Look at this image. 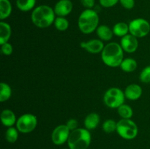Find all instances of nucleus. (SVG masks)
<instances>
[{
    "label": "nucleus",
    "instance_id": "f257e3e1",
    "mask_svg": "<svg viewBox=\"0 0 150 149\" xmlns=\"http://www.w3.org/2000/svg\"><path fill=\"white\" fill-rule=\"evenodd\" d=\"M55 13L51 7L48 5H40L32 11L31 18L34 25L40 29L51 26L55 20Z\"/></svg>",
    "mask_w": 150,
    "mask_h": 149
},
{
    "label": "nucleus",
    "instance_id": "f03ea898",
    "mask_svg": "<svg viewBox=\"0 0 150 149\" xmlns=\"http://www.w3.org/2000/svg\"><path fill=\"white\" fill-rule=\"evenodd\" d=\"M102 60L105 65L111 67L120 66L123 59V49L120 44L110 42L104 47L101 53Z\"/></svg>",
    "mask_w": 150,
    "mask_h": 149
},
{
    "label": "nucleus",
    "instance_id": "7ed1b4c3",
    "mask_svg": "<svg viewBox=\"0 0 150 149\" xmlns=\"http://www.w3.org/2000/svg\"><path fill=\"white\" fill-rule=\"evenodd\" d=\"M91 140V134L87 129L78 128L71 131L67 144L70 149H87Z\"/></svg>",
    "mask_w": 150,
    "mask_h": 149
},
{
    "label": "nucleus",
    "instance_id": "20e7f679",
    "mask_svg": "<svg viewBox=\"0 0 150 149\" xmlns=\"http://www.w3.org/2000/svg\"><path fill=\"white\" fill-rule=\"evenodd\" d=\"M99 24V16L96 11L86 9L81 13L79 18L78 25L81 32L83 34H91L96 30Z\"/></svg>",
    "mask_w": 150,
    "mask_h": 149
},
{
    "label": "nucleus",
    "instance_id": "39448f33",
    "mask_svg": "<svg viewBox=\"0 0 150 149\" xmlns=\"http://www.w3.org/2000/svg\"><path fill=\"white\" fill-rule=\"evenodd\" d=\"M117 131L123 139L133 140L138 134V127L132 120L122 118L117 122Z\"/></svg>",
    "mask_w": 150,
    "mask_h": 149
},
{
    "label": "nucleus",
    "instance_id": "423d86ee",
    "mask_svg": "<svg viewBox=\"0 0 150 149\" xmlns=\"http://www.w3.org/2000/svg\"><path fill=\"white\" fill-rule=\"evenodd\" d=\"M125 93L118 88H111L105 93L103 102L106 106L111 108H118L124 104Z\"/></svg>",
    "mask_w": 150,
    "mask_h": 149
},
{
    "label": "nucleus",
    "instance_id": "0eeeda50",
    "mask_svg": "<svg viewBox=\"0 0 150 149\" xmlns=\"http://www.w3.org/2000/svg\"><path fill=\"white\" fill-rule=\"evenodd\" d=\"M150 32V24L144 18H136L129 23V32L136 37H144Z\"/></svg>",
    "mask_w": 150,
    "mask_h": 149
},
{
    "label": "nucleus",
    "instance_id": "6e6552de",
    "mask_svg": "<svg viewBox=\"0 0 150 149\" xmlns=\"http://www.w3.org/2000/svg\"><path fill=\"white\" fill-rule=\"evenodd\" d=\"M38 124V119L35 115L26 113L19 117L16 122V128L21 133L32 132L35 129Z\"/></svg>",
    "mask_w": 150,
    "mask_h": 149
},
{
    "label": "nucleus",
    "instance_id": "1a4fd4ad",
    "mask_svg": "<svg viewBox=\"0 0 150 149\" xmlns=\"http://www.w3.org/2000/svg\"><path fill=\"white\" fill-rule=\"evenodd\" d=\"M70 130L66 124H62L56 127L51 134V140L55 145H61L65 142H67Z\"/></svg>",
    "mask_w": 150,
    "mask_h": 149
},
{
    "label": "nucleus",
    "instance_id": "9d476101",
    "mask_svg": "<svg viewBox=\"0 0 150 149\" xmlns=\"http://www.w3.org/2000/svg\"><path fill=\"white\" fill-rule=\"evenodd\" d=\"M120 45L122 48L123 51L129 53H132L137 50L139 42H138L137 37L132 35L131 34H129L122 37Z\"/></svg>",
    "mask_w": 150,
    "mask_h": 149
},
{
    "label": "nucleus",
    "instance_id": "9b49d317",
    "mask_svg": "<svg viewBox=\"0 0 150 149\" xmlns=\"http://www.w3.org/2000/svg\"><path fill=\"white\" fill-rule=\"evenodd\" d=\"M73 3L70 0H59L54 7V13L59 17H64L71 13Z\"/></svg>",
    "mask_w": 150,
    "mask_h": 149
},
{
    "label": "nucleus",
    "instance_id": "f8f14e48",
    "mask_svg": "<svg viewBox=\"0 0 150 149\" xmlns=\"http://www.w3.org/2000/svg\"><path fill=\"white\" fill-rule=\"evenodd\" d=\"M81 47L91 53H102L104 48V44L100 39H91L88 42H83L81 43Z\"/></svg>",
    "mask_w": 150,
    "mask_h": 149
},
{
    "label": "nucleus",
    "instance_id": "ddd939ff",
    "mask_svg": "<svg viewBox=\"0 0 150 149\" xmlns=\"http://www.w3.org/2000/svg\"><path fill=\"white\" fill-rule=\"evenodd\" d=\"M125 98L130 100H137L141 97L142 94V89L138 84H130L127 86L125 90Z\"/></svg>",
    "mask_w": 150,
    "mask_h": 149
},
{
    "label": "nucleus",
    "instance_id": "4468645a",
    "mask_svg": "<svg viewBox=\"0 0 150 149\" xmlns=\"http://www.w3.org/2000/svg\"><path fill=\"white\" fill-rule=\"evenodd\" d=\"M1 121L3 125L7 127H11L17 122L14 112L9 109L4 110L1 113Z\"/></svg>",
    "mask_w": 150,
    "mask_h": 149
},
{
    "label": "nucleus",
    "instance_id": "2eb2a0df",
    "mask_svg": "<svg viewBox=\"0 0 150 149\" xmlns=\"http://www.w3.org/2000/svg\"><path fill=\"white\" fill-rule=\"evenodd\" d=\"M11 37V27L5 22H0V44L6 43L8 42Z\"/></svg>",
    "mask_w": 150,
    "mask_h": 149
},
{
    "label": "nucleus",
    "instance_id": "dca6fc26",
    "mask_svg": "<svg viewBox=\"0 0 150 149\" xmlns=\"http://www.w3.org/2000/svg\"><path fill=\"white\" fill-rule=\"evenodd\" d=\"M100 123V115L96 112H92L86 115L84 119V126L88 130L95 129Z\"/></svg>",
    "mask_w": 150,
    "mask_h": 149
},
{
    "label": "nucleus",
    "instance_id": "f3484780",
    "mask_svg": "<svg viewBox=\"0 0 150 149\" xmlns=\"http://www.w3.org/2000/svg\"><path fill=\"white\" fill-rule=\"evenodd\" d=\"M96 32L98 37L103 41H109L110 39H111L114 34L113 30H111L110 27L105 25H101L98 26V29H96Z\"/></svg>",
    "mask_w": 150,
    "mask_h": 149
},
{
    "label": "nucleus",
    "instance_id": "a211bd4d",
    "mask_svg": "<svg viewBox=\"0 0 150 149\" xmlns=\"http://www.w3.org/2000/svg\"><path fill=\"white\" fill-rule=\"evenodd\" d=\"M12 13V5L9 0H0V19L8 18Z\"/></svg>",
    "mask_w": 150,
    "mask_h": 149
},
{
    "label": "nucleus",
    "instance_id": "6ab92c4d",
    "mask_svg": "<svg viewBox=\"0 0 150 149\" xmlns=\"http://www.w3.org/2000/svg\"><path fill=\"white\" fill-rule=\"evenodd\" d=\"M112 30L114 35L123 37L125 35L128 34L129 25H127L126 23H124V22H119L114 25Z\"/></svg>",
    "mask_w": 150,
    "mask_h": 149
},
{
    "label": "nucleus",
    "instance_id": "aec40b11",
    "mask_svg": "<svg viewBox=\"0 0 150 149\" xmlns=\"http://www.w3.org/2000/svg\"><path fill=\"white\" fill-rule=\"evenodd\" d=\"M120 68L125 72H132L137 68V62L133 58H125L120 64Z\"/></svg>",
    "mask_w": 150,
    "mask_h": 149
},
{
    "label": "nucleus",
    "instance_id": "412c9836",
    "mask_svg": "<svg viewBox=\"0 0 150 149\" xmlns=\"http://www.w3.org/2000/svg\"><path fill=\"white\" fill-rule=\"evenodd\" d=\"M36 4V0H16L17 7L23 12H28L32 10Z\"/></svg>",
    "mask_w": 150,
    "mask_h": 149
},
{
    "label": "nucleus",
    "instance_id": "4be33fe9",
    "mask_svg": "<svg viewBox=\"0 0 150 149\" xmlns=\"http://www.w3.org/2000/svg\"><path fill=\"white\" fill-rule=\"evenodd\" d=\"M12 94V89L8 84L5 83H0V102L8 100Z\"/></svg>",
    "mask_w": 150,
    "mask_h": 149
},
{
    "label": "nucleus",
    "instance_id": "5701e85b",
    "mask_svg": "<svg viewBox=\"0 0 150 149\" xmlns=\"http://www.w3.org/2000/svg\"><path fill=\"white\" fill-rule=\"evenodd\" d=\"M117 109H118L117 111H118L119 115H120V116L122 118H124V119H130V118L133 116V110H132V108L129 105L123 104L121 106L119 107Z\"/></svg>",
    "mask_w": 150,
    "mask_h": 149
},
{
    "label": "nucleus",
    "instance_id": "b1692460",
    "mask_svg": "<svg viewBox=\"0 0 150 149\" xmlns=\"http://www.w3.org/2000/svg\"><path fill=\"white\" fill-rule=\"evenodd\" d=\"M54 26L59 31H65L69 27V22L64 17H57L54 20Z\"/></svg>",
    "mask_w": 150,
    "mask_h": 149
},
{
    "label": "nucleus",
    "instance_id": "393cba45",
    "mask_svg": "<svg viewBox=\"0 0 150 149\" xmlns=\"http://www.w3.org/2000/svg\"><path fill=\"white\" fill-rule=\"evenodd\" d=\"M6 140L10 143L16 142L18 137V130L14 127H9L5 133Z\"/></svg>",
    "mask_w": 150,
    "mask_h": 149
},
{
    "label": "nucleus",
    "instance_id": "a878e982",
    "mask_svg": "<svg viewBox=\"0 0 150 149\" xmlns=\"http://www.w3.org/2000/svg\"><path fill=\"white\" fill-rule=\"evenodd\" d=\"M117 123L114 120L108 119L103 124V130L108 134L114 132V131H117Z\"/></svg>",
    "mask_w": 150,
    "mask_h": 149
},
{
    "label": "nucleus",
    "instance_id": "bb28decb",
    "mask_svg": "<svg viewBox=\"0 0 150 149\" xmlns=\"http://www.w3.org/2000/svg\"><path fill=\"white\" fill-rule=\"evenodd\" d=\"M141 81L144 83H150V65L145 67L140 74Z\"/></svg>",
    "mask_w": 150,
    "mask_h": 149
},
{
    "label": "nucleus",
    "instance_id": "cd10ccee",
    "mask_svg": "<svg viewBox=\"0 0 150 149\" xmlns=\"http://www.w3.org/2000/svg\"><path fill=\"white\" fill-rule=\"evenodd\" d=\"M13 46L11 45V44L8 43V42H6V43L1 45V51L4 55L5 56H9L10 54H12L13 53Z\"/></svg>",
    "mask_w": 150,
    "mask_h": 149
},
{
    "label": "nucleus",
    "instance_id": "c85d7f7f",
    "mask_svg": "<svg viewBox=\"0 0 150 149\" xmlns=\"http://www.w3.org/2000/svg\"><path fill=\"white\" fill-rule=\"evenodd\" d=\"M120 0H99L100 4L104 7H111L117 4Z\"/></svg>",
    "mask_w": 150,
    "mask_h": 149
},
{
    "label": "nucleus",
    "instance_id": "c756f323",
    "mask_svg": "<svg viewBox=\"0 0 150 149\" xmlns=\"http://www.w3.org/2000/svg\"><path fill=\"white\" fill-rule=\"evenodd\" d=\"M120 2L123 7L127 10L133 9L135 5L134 0H120Z\"/></svg>",
    "mask_w": 150,
    "mask_h": 149
},
{
    "label": "nucleus",
    "instance_id": "7c9ffc66",
    "mask_svg": "<svg viewBox=\"0 0 150 149\" xmlns=\"http://www.w3.org/2000/svg\"><path fill=\"white\" fill-rule=\"evenodd\" d=\"M66 125H67V127H68L69 129H70V131H73V130L78 129V125H79V124H78L77 120L72 118V119H70L67 121Z\"/></svg>",
    "mask_w": 150,
    "mask_h": 149
},
{
    "label": "nucleus",
    "instance_id": "2f4dec72",
    "mask_svg": "<svg viewBox=\"0 0 150 149\" xmlns=\"http://www.w3.org/2000/svg\"><path fill=\"white\" fill-rule=\"evenodd\" d=\"M83 7L87 9H91L95 5V0H80Z\"/></svg>",
    "mask_w": 150,
    "mask_h": 149
},
{
    "label": "nucleus",
    "instance_id": "473e14b6",
    "mask_svg": "<svg viewBox=\"0 0 150 149\" xmlns=\"http://www.w3.org/2000/svg\"><path fill=\"white\" fill-rule=\"evenodd\" d=\"M69 149H70V148H69Z\"/></svg>",
    "mask_w": 150,
    "mask_h": 149
}]
</instances>
